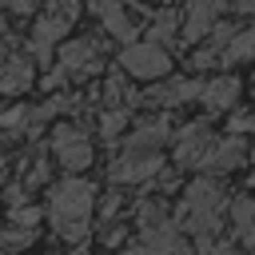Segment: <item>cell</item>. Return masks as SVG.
Segmentation results:
<instances>
[{"instance_id": "6da1fadb", "label": "cell", "mask_w": 255, "mask_h": 255, "mask_svg": "<svg viewBox=\"0 0 255 255\" xmlns=\"http://www.w3.org/2000/svg\"><path fill=\"white\" fill-rule=\"evenodd\" d=\"M92 207H96V187L88 179H64L48 191V215H52V227L80 243L88 235V223H92Z\"/></svg>"}, {"instance_id": "7a4b0ae2", "label": "cell", "mask_w": 255, "mask_h": 255, "mask_svg": "<svg viewBox=\"0 0 255 255\" xmlns=\"http://www.w3.org/2000/svg\"><path fill=\"white\" fill-rule=\"evenodd\" d=\"M219 215H223V187L215 179H191L183 207H179V227L191 231L195 239H211L219 231Z\"/></svg>"}, {"instance_id": "3957f363", "label": "cell", "mask_w": 255, "mask_h": 255, "mask_svg": "<svg viewBox=\"0 0 255 255\" xmlns=\"http://www.w3.org/2000/svg\"><path fill=\"white\" fill-rule=\"evenodd\" d=\"M139 231H143V251L147 255H183L179 227L163 215L159 203H143L139 207Z\"/></svg>"}, {"instance_id": "277c9868", "label": "cell", "mask_w": 255, "mask_h": 255, "mask_svg": "<svg viewBox=\"0 0 255 255\" xmlns=\"http://www.w3.org/2000/svg\"><path fill=\"white\" fill-rule=\"evenodd\" d=\"M120 64H124V72L135 76V80H163V76L171 72V56H167L155 40L128 44V48L120 52Z\"/></svg>"}, {"instance_id": "5b68a950", "label": "cell", "mask_w": 255, "mask_h": 255, "mask_svg": "<svg viewBox=\"0 0 255 255\" xmlns=\"http://www.w3.org/2000/svg\"><path fill=\"white\" fill-rule=\"evenodd\" d=\"M52 155H56L68 171H84V167L92 163V139H88L80 128L60 124V128L52 131Z\"/></svg>"}, {"instance_id": "8992f818", "label": "cell", "mask_w": 255, "mask_h": 255, "mask_svg": "<svg viewBox=\"0 0 255 255\" xmlns=\"http://www.w3.org/2000/svg\"><path fill=\"white\" fill-rule=\"evenodd\" d=\"M72 16H76V0H64V4H56L48 16H40V20H36V28H32V52H36L40 60H48V56H52V48H56V40L68 32Z\"/></svg>"}, {"instance_id": "52a82bcc", "label": "cell", "mask_w": 255, "mask_h": 255, "mask_svg": "<svg viewBox=\"0 0 255 255\" xmlns=\"http://www.w3.org/2000/svg\"><path fill=\"white\" fill-rule=\"evenodd\" d=\"M159 167H163L159 151H135V147H128V151L112 163V179H116V183H147V179L159 175Z\"/></svg>"}, {"instance_id": "ba28073f", "label": "cell", "mask_w": 255, "mask_h": 255, "mask_svg": "<svg viewBox=\"0 0 255 255\" xmlns=\"http://www.w3.org/2000/svg\"><path fill=\"white\" fill-rule=\"evenodd\" d=\"M211 143H215V135H211L207 124H187L183 135H179V143H175V163L179 167H203Z\"/></svg>"}, {"instance_id": "9c48e42d", "label": "cell", "mask_w": 255, "mask_h": 255, "mask_svg": "<svg viewBox=\"0 0 255 255\" xmlns=\"http://www.w3.org/2000/svg\"><path fill=\"white\" fill-rule=\"evenodd\" d=\"M100 68V48L92 40H72L60 48V76H92Z\"/></svg>"}, {"instance_id": "30bf717a", "label": "cell", "mask_w": 255, "mask_h": 255, "mask_svg": "<svg viewBox=\"0 0 255 255\" xmlns=\"http://www.w3.org/2000/svg\"><path fill=\"white\" fill-rule=\"evenodd\" d=\"M223 4H227V0H191V4H187V16H183V40H187V44L203 40V36L215 28Z\"/></svg>"}, {"instance_id": "8fae6325", "label": "cell", "mask_w": 255, "mask_h": 255, "mask_svg": "<svg viewBox=\"0 0 255 255\" xmlns=\"http://www.w3.org/2000/svg\"><path fill=\"white\" fill-rule=\"evenodd\" d=\"M243 139L239 135H227V139H215L211 143V151H207V159H203V171H231V167H239L243 163Z\"/></svg>"}, {"instance_id": "7c38bea8", "label": "cell", "mask_w": 255, "mask_h": 255, "mask_svg": "<svg viewBox=\"0 0 255 255\" xmlns=\"http://www.w3.org/2000/svg\"><path fill=\"white\" fill-rule=\"evenodd\" d=\"M32 88V64L20 56H8L0 64V96H20Z\"/></svg>"}, {"instance_id": "4fadbf2b", "label": "cell", "mask_w": 255, "mask_h": 255, "mask_svg": "<svg viewBox=\"0 0 255 255\" xmlns=\"http://www.w3.org/2000/svg\"><path fill=\"white\" fill-rule=\"evenodd\" d=\"M199 100H203L211 112H227V108H235V100H239V80H235V76H219V80L203 84Z\"/></svg>"}, {"instance_id": "5bb4252c", "label": "cell", "mask_w": 255, "mask_h": 255, "mask_svg": "<svg viewBox=\"0 0 255 255\" xmlns=\"http://www.w3.org/2000/svg\"><path fill=\"white\" fill-rule=\"evenodd\" d=\"M96 16H100V24H104L116 40H131V36H135V28H131V20H128V12H124L120 0H96Z\"/></svg>"}, {"instance_id": "9a60e30c", "label": "cell", "mask_w": 255, "mask_h": 255, "mask_svg": "<svg viewBox=\"0 0 255 255\" xmlns=\"http://www.w3.org/2000/svg\"><path fill=\"white\" fill-rule=\"evenodd\" d=\"M163 139H167V120H147V124H139V128L131 131L128 147H135V151H155Z\"/></svg>"}, {"instance_id": "2e32d148", "label": "cell", "mask_w": 255, "mask_h": 255, "mask_svg": "<svg viewBox=\"0 0 255 255\" xmlns=\"http://www.w3.org/2000/svg\"><path fill=\"white\" fill-rule=\"evenodd\" d=\"M231 223H235V235L255 247V199H235L231 203Z\"/></svg>"}, {"instance_id": "e0dca14e", "label": "cell", "mask_w": 255, "mask_h": 255, "mask_svg": "<svg viewBox=\"0 0 255 255\" xmlns=\"http://www.w3.org/2000/svg\"><path fill=\"white\" fill-rule=\"evenodd\" d=\"M199 92H203V84H195V80H175V84L155 88V92H147V96H151V104H183V100H195Z\"/></svg>"}, {"instance_id": "ac0fdd59", "label": "cell", "mask_w": 255, "mask_h": 255, "mask_svg": "<svg viewBox=\"0 0 255 255\" xmlns=\"http://www.w3.org/2000/svg\"><path fill=\"white\" fill-rule=\"evenodd\" d=\"M223 60L231 64H243V60H255V28H235L231 44L223 48Z\"/></svg>"}, {"instance_id": "d6986e66", "label": "cell", "mask_w": 255, "mask_h": 255, "mask_svg": "<svg viewBox=\"0 0 255 255\" xmlns=\"http://www.w3.org/2000/svg\"><path fill=\"white\" fill-rule=\"evenodd\" d=\"M124 124H128V112H124V108L104 112V120H100V128H104V135H108V139H116V135L124 131Z\"/></svg>"}, {"instance_id": "ffe728a7", "label": "cell", "mask_w": 255, "mask_h": 255, "mask_svg": "<svg viewBox=\"0 0 255 255\" xmlns=\"http://www.w3.org/2000/svg\"><path fill=\"white\" fill-rule=\"evenodd\" d=\"M171 36H175V16L171 12H159L155 24H151V40L159 44V40H171Z\"/></svg>"}, {"instance_id": "44dd1931", "label": "cell", "mask_w": 255, "mask_h": 255, "mask_svg": "<svg viewBox=\"0 0 255 255\" xmlns=\"http://www.w3.org/2000/svg\"><path fill=\"white\" fill-rule=\"evenodd\" d=\"M183 255H243V251H235V247H227V243L199 239V247H195V251H183Z\"/></svg>"}, {"instance_id": "7402d4cb", "label": "cell", "mask_w": 255, "mask_h": 255, "mask_svg": "<svg viewBox=\"0 0 255 255\" xmlns=\"http://www.w3.org/2000/svg\"><path fill=\"white\" fill-rule=\"evenodd\" d=\"M251 128H255L251 116H231V131H235V135H243V131H251Z\"/></svg>"}, {"instance_id": "603a6c76", "label": "cell", "mask_w": 255, "mask_h": 255, "mask_svg": "<svg viewBox=\"0 0 255 255\" xmlns=\"http://www.w3.org/2000/svg\"><path fill=\"white\" fill-rule=\"evenodd\" d=\"M36 4H40V0H8V8H12L16 16H28V12L36 8Z\"/></svg>"}, {"instance_id": "cb8c5ba5", "label": "cell", "mask_w": 255, "mask_h": 255, "mask_svg": "<svg viewBox=\"0 0 255 255\" xmlns=\"http://www.w3.org/2000/svg\"><path fill=\"white\" fill-rule=\"evenodd\" d=\"M235 4V12H255V0H231Z\"/></svg>"}, {"instance_id": "d4e9b609", "label": "cell", "mask_w": 255, "mask_h": 255, "mask_svg": "<svg viewBox=\"0 0 255 255\" xmlns=\"http://www.w3.org/2000/svg\"><path fill=\"white\" fill-rule=\"evenodd\" d=\"M120 255H147V251H143V247H124Z\"/></svg>"}, {"instance_id": "484cf974", "label": "cell", "mask_w": 255, "mask_h": 255, "mask_svg": "<svg viewBox=\"0 0 255 255\" xmlns=\"http://www.w3.org/2000/svg\"><path fill=\"white\" fill-rule=\"evenodd\" d=\"M4 60H8V56H4V44H0V64H4Z\"/></svg>"}, {"instance_id": "4316f807", "label": "cell", "mask_w": 255, "mask_h": 255, "mask_svg": "<svg viewBox=\"0 0 255 255\" xmlns=\"http://www.w3.org/2000/svg\"><path fill=\"white\" fill-rule=\"evenodd\" d=\"M0 32H4V20H0Z\"/></svg>"}]
</instances>
